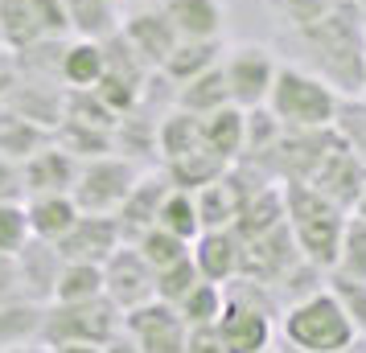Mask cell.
<instances>
[{"instance_id":"cell-43","label":"cell","mask_w":366,"mask_h":353,"mask_svg":"<svg viewBox=\"0 0 366 353\" xmlns=\"http://www.w3.org/2000/svg\"><path fill=\"white\" fill-rule=\"evenodd\" d=\"M185 353H227L222 337H218V324H194L189 337H185Z\"/></svg>"},{"instance_id":"cell-4","label":"cell","mask_w":366,"mask_h":353,"mask_svg":"<svg viewBox=\"0 0 366 353\" xmlns=\"http://www.w3.org/2000/svg\"><path fill=\"white\" fill-rule=\"evenodd\" d=\"M272 317H276V300L267 284L234 275L227 287V308L218 317V337L227 353H267L272 349Z\"/></svg>"},{"instance_id":"cell-34","label":"cell","mask_w":366,"mask_h":353,"mask_svg":"<svg viewBox=\"0 0 366 353\" xmlns=\"http://www.w3.org/2000/svg\"><path fill=\"white\" fill-rule=\"evenodd\" d=\"M284 132H288V128L272 116V107H251L247 111V144H243V160H259V156H267V152L284 140Z\"/></svg>"},{"instance_id":"cell-23","label":"cell","mask_w":366,"mask_h":353,"mask_svg":"<svg viewBox=\"0 0 366 353\" xmlns=\"http://www.w3.org/2000/svg\"><path fill=\"white\" fill-rule=\"evenodd\" d=\"M222 53H227L222 37H214V41H189V37H182L177 50L165 58L161 74H165L173 86H182V83H189V78L206 74V70H214L218 62H222Z\"/></svg>"},{"instance_id":"cell-25","label":"cell","mask_w":366,"mask_h":353,"mask_svg":"<svg viewBox=\"0 0 366 353\" xmlns=\"http://www.w3.org/2000/svg\"><path fill=\"white\" fill-rule=\"evenodd\" d=\"M54 140L50 128H41V123H34V119H25L21 111H13V107H0V152L4 156H13V160H29L37 148H46Z\"/></svg>"},{"instance_id":"cell-44","label":"cell","mask_w":366,"mask_h":353,"mask_svg":"<svg viewBox=\"0 0 366 353\" xmlns=\"http://www.w3.org/2000/svg\"><path fill=\"white\" fill-rule=\"evenodd\" d=\"M21 83V62L13 50H0V107L13 99V91Z\"/></svg>"},{"instance_id":"cell-42","label":"cell","mask_w":366,"mask_h":353,"mask_svg":"<svg viewBox=\"0 0 366 353\" xmlns=\"http://www.w3.org/2000/svg\"><path fill=\"white\" fill-rule=\"evenodd\" d=\"M0 202H25V168L0 152Z\"/></svg>"},{"instance_id":"cell-46","label":"cell","mask_w":366,"mask_h":353,"mask_svg":"<svg viewBox=\"0 0 366 353\" xmlns=\"http://www.w3.org/2000/svg\"><path fill=\"white\" fill-rule=\"evenodd\" d=\"M103 353H140V345L132 341V333H128V329H119V333L103 345Z\"/></svg>"},{"instance_id":"cell-35","label":"cell","mask_w":366,"mask_h":353,"mask_svg":"<svg viewBox=\"0 0 366 353\" xmlns=\"http://www.w3.org/2000/svg\"><path fill=\"white\" fill-rule=\"evenodd\" d=\"M136 251L149 259L157 271H165V267H173L177 259H185V255L194 251V242H185V238H177V235H169L165 226H149L144 235L136 238Z\"/></svg>"},{"instance_id":"cell-6","label":"cell","mask_w":366,"mask_h":353,"mask_svg":"<svg viewBox=\"0 0 366 353\" xmlns=\"http://www.w3.org/2000/svg\"><path fill=\"white\" fill-rule=\"evenodd\" d=\"M140 181V168L119 156V152H107V156H91L79 168V181H74V202L83 214H116L124 198L132 193V185Z\"/></svg>"},{"instance_id":"cell-20","label":"cell","mask_w":366,"mask_h":353,"mask_svg":"<svg viewBox=\"0 0 366 353\" xmlns=\"http://www.w3.org/2000/svg\"><path fill=\"white\" fill-rule=\"evenodd\" d=\"M202 144L218 152L222 160H243V144H247V111L243 107H222L214 116H202Z\"/></svg>"},{"instance_id":"cell-21","label":"cell","mask_w":366,"mask_h":353,"mask_svg":"<svg viewBox=\"0 0 366 353\" xmlns=\"http://www.w3.org/2000/svg\"><path fill=\"white\" fill-rule=\"evenodd\" d=\"M41 320L46 304L29 296L0 300V349H25V341H41Z\"/></svg>"},{"instance_id":"cell-2","label":"cell","mask_w":366,"mask_h":353,"mask_svg":"<svg viewBox=\"0 0 366 353\" xmlns=\"http://www.w3.org/2000/svg\"><path fill=\"white\" fill-rule=\"evenodd\" d=\"M284 341L297 353H350L358 345V324L333 287H317L284 312Z\"/></svg>"},{"instance_id":"cell-45","label":"cell","mask_w":366,"mask_h":353,"mask_svg":"<svg viewBox=\"0 0 366 353\" xmlns=\"http://www.w3.org/2000/svg\"><path fill=\"white\" fill-rule=\"evenodd\" d=\"M13 296H21L17 259L13 255H0V300H13Z\"/></svg>"},{"instance_id":"cell-31","label":"cell","mask_w":366,"mask_h":353,"mask_svg":"<svg viewBox=\"0 0 366 353\" xmlns=\"http://www.w3.org/2000/svg\"><path fill=\"white\" fill-rule=\"evenodd\" d=\"M54 140H58L62 148H70L79 160L116 152V132H112V128H91V123H74V119H62V123L54 128Z\"/></svg>"},{"instance_id":"cell-9","label":"cell","mask_w":366,"mask_h":353,"mask_svg":"<svg viewBox=\"0 0 366 353\" xmlns=\"http://www.w3.org/2000/svg\"><path fill=\"white\" fill-rule=\"evenodd\" d=\"M309 185L321 189V193H325L333 205H342L346 214H354V205L362 202V193H366V160L350 148L346 140H342V132H337V140H333V148L325 152V160L317 165V173L309 177Z\"/></svg>"},{"instance_id":"cell-15","label":"cell","mask_w":366,"mask_h":353,"mask_svg":"<svg viewBox=\"0 0 366 353\" xmlns=\"http://www.w3.org/2000/svg\"><path fill=\"white\" fill-rule=\"evenodd\" d=\"M17 259V280H21V296H29L37 304L54 300V287H58V275H62V251L58 242H46V238H29L25 251L13 255Z\"/></svg>"},{"instance_id":"cell-3","label":"cell","mask_w":366,"mask_h":353,"mask_svg":"<svg viewBox=\"0 0 366 353\" xmlns=\"http://www.w3.org/2000/svg\"><path fill=\"white\" fill-rule=\"evenodd\" d=\"M267 107L288 132H321V128H337L342 95L321 74H309L300 66H280L272 95H267Z\"/></svg>"},{"instance_id":"cell-30","label":"cell","mask_w":366,"mask_h":353,"mask_svg":"<svg viewBox=\"0 0 366 353\" xmlns=\"http://www.w3.org/2000/svg\"><path fill=\"white\" fill-rule=\"evenodd\" d=\"M0 34H4V50H13V53L46 41L41 29H37V17H34L29 0H0Z\"/></svg>"},{"instance_id":"cell-12","label":"cell","mask_w":366,"mask_h":353,"mask_svg":"<svg viewBox=\"0 0 366 353\" xmlns=\"http://www.w3.org/2000/svg\"><path fill=\"white\" fill-rule=\"evenodd\" d=\"M169 189H173V181H169L165 168H161V173H140V181L132 185V193H128L124 205L116 210V222H119V230H124V242H136L149 226H157Z\"/></svg>"},{"instance_id":"cell-26","label":"cell","mask_w":366,"mask_h":353,"mask_svg":"<svg viewBox=\"0 0 366 353\" xmlns=\"http://www.w3.org/2000/svg\"><path fill=\"white\" fill-rule=\"evenodd\" d=\"M198 144H202V116L173 107L169 116L157 119V156L165 165L177 160V156H185V152H194Z\"/></svg>"},{"instance_id":"cell-29","label":"cell","mask_w":366,"mask_h":353,"mask_svg":"<svg viewBox=\"0 0 366 353\" xmlns=\"http://www.w3.org/2000/svg\"><path fill=\"white\" fill-rule=\"evenodd\" d=\"M99 296H107L103 292V263H62L50 304H83L99 300Z\"/></svg>"},{"instance_id":"cell-7","label":"cell","mask_w":366,"mask_h":353,"mask_svg":"<svg viewBox=\"0 0 366 353\" xmlns=\"http://www.w3.org/2000/svg\"><path fill=\"white\" fill-rule=\"evenodd\" d=\"M276 53L267 46H255V41H243V46H231L222 53V74L231 83V99L234 107H267V95H272V83H276Z\"/></svg>"},{"instance_id":"cell-18","label":"cell","mask_w":366,"mask_h":353,"mask_svg":"<svg viewBox=\"0 0 366 353\" xmlns=\"http://www.w3.org/2000/svg\"><path fill=\"white\" fill-rule=\"evenodd\" d=\"M25 210H29L34 238H46V242H62L70 235V226L83 218L74 193H34V198H25Z\"/></svg>"},{"instance_id":"cell-19","label":"cell","mask_w":366,"mask_h":353,"mask_svg":"<svg viewBox=\"0 0 366 353\" xmlns=\"http://www.w3.org/2000/svg\"><path fill=\"white\" fill-rule=\"evenodd\" d=\"M161 9L177 25V34L189 37V41H214V37H222V21H227L222 0H165Z\"/></svg>"},{"instance_id":"cell-36","label":"cell","mask_w":366,"mask_h":353,"mask_svg":"<svg viewBox=\"0 0 366 353\" xmlns=\"http://www.w3.org/2000/svg\"><path fill=\"white\" fill-rule=\"evenodd\" d=\"M333 271L346 275V280L366 284V218H354V214H350L346 238H342V255H337V267Z\"/></svg>"},{"instance_id":"cell-38","label":"cell","mask_w":366,"mask_h":353,"mask_svg":"<svg viewBox=\"0 0 366 353\" xmlns=\"http://www.w3.org/2000/svg\"><path fill=\"white\" fill-rule=\"evenodd\" d=\"M29 238L34 230H29L25 202H0V255H21Z\"/></svg>"},{"instance_id":"cell-40","label":"cell","mask_w":366,"mask_h":353,"mask_svg":"<svg viewBox=\"0 0 366 353\" xmlns=\"http://www.w3.org/2000/svg\"><path fill=\"white\" fill-rule=\"evenodd\" d=\"M337 132H342V140L366 160V103L362 99H342Z\"/></svg>"},{"instance_id":"cell-14","label":"cell","mask_w":366,"mask_h":353,"mask_svg":"<svg viewBox=\"0 0 366 353\" xmlns=\"http://www.w3.org/2000/svg\"><path fill=\"white\" fill-rule=\"evenodd\" d=\"M119 34L132 41V50L140 53L152 70L165 66V58L177 50V41H182V34H177V25L169 21L165 9H140L132 17H124Z\"/></svg>"},{"instance_id":"cell-8","label":"cell","mask_w":366,"mask_h":353,"mask_svg":"<svg viewBox=\"0 0 366 353\" xmlns=\"http://www.w3.org/2000/svg\"><path fill=\"white\" fill-rule=\"evenodd\" d=\"M103 292L119 312H132L140 304L157 300V267L136 251V242H124L107 263H103Z\"/></svg>"},{"instance_id":"cell-33","label":"cell","mask_w":366,"mask_h":353,"mask_svg":"<svg viewBox=\"0 0 366 353\" xmlns=\"http://www.w3.org/2000/svg\"><path fill=\"white\" fill-rule=\"evenodd\" d=\"M222 308H227V287L210 284V280H198L194 292L177 304V312H182V320L189 324V329H194V324H218Z\"/></svg>"},{"instance_id":"cell-41","label":"cell","mask_w":366,"mask_h":353,"mask_svg":"<svg viewBox=\"0 0 366 353\" xmlns=\"http://www.w3.org/2000/svg\"><path fill=\"white\" fill-rule=\"evenodd\" d=\"M330 287L337 292V300L346 304V312H350V320L358 324V333L366 337V284H358V280H346V275L330 271Z\"/></svg>"},{"instance_id":"cell-48","label":"cell","mask_w":366,"mask_h":353,"mask_svg":"<svg viewBox=\"0 0 366 353\" xmlns=\"http://www.w3.org/2000/svg\"><path fill=\"white\" fill-rule=\"evenodd\" d=\"M0 353H25V349H0Z\"/></svg>"},{"instance_id":"cell-22","label":"cell","mask_w":366,"mask_h":353,"mask_svg":"<svg viewBox=\"0 0 366 353\" xmlns=\"http://www.w3.org/2000/svg\"><path fill=\"white\" fill-rule=\"evenodd\" d=\"M165 173H169V181H173V189H189V193H198V189L222 181V177L231 173V160H222L218 152H210L206 144H198L194 152H185V156H177V160H169Z\"/></svg>"},{"instance_id":"cell-11","label":"cell","mask_w":366,"mask_h":353,"mask_svg":"<svg viewBox=\"0 0 366 353\" xmlns=\"http://www.w3.org/2000/svg\"><path fill=\"white\" fill-rule=\"evenodd\" d=\"M119 247H124V230L116 214H83L70 226V235L58 242L66 263H107Z\"/></svg>"},{"instance_id":"cell-10","label":"cell","mask_w":366,"mask_h":353,"mask_svg":"<svg viewBox=\"0 0 366 353\" xmlns=\"http://www.w3.org/2000/svg\"><path fill=\"white\" fill-rule=\"evenodd\" d=\"M124 329L132 333L140 353H185V337H189V324L182 320L177 304L165 300H149L124 312Z\"/></svg>"},{"instance_id":"cell-24","label":"cell","mask_w":366,"mask_h":353,"mask_svg":"<svg viewBox=\"0 0 366 353\" xmlns=\"http://www.w3.org/2000/svg\"><path fill=\"white\" fill-rule=\"evenodd\" d=\"M177 107L182 111H194V116H214L222 107H231V83H227V74H222V62L214 70H206L198 78H189V83L177 86Z\"/></svg>"},{"instance_id":"cell-17","label":"cell","mask_w":366,"mask_h":353,"mask_svg":"<svg viewBox=\"0 0 366 353\" xmlns=\"http://www.w3.org/2000/svg\"><path fill=\"white\" fill-rule=\"evenodd\" d=\"M103 74H107L103 41L74 37V41L62 46V58H58V83H62V91H91V86H99Z\"/></svg>"},{"instance_id":"cell-27","label":"cell","mask_w":366,"mask_h":353,"mask_svg":"<svg viewBox=\"0 0 366 353\" xmlns=\"http://www.w3.org/2000/svg\"><path fill=\"white\" fill-rule=\"evenodd\" d=\"M239 205H243V189L231 173L214 181V185L198 189V214H202V230H227L239 218Z\"/></svg>"},{"instance_id":"cell-16","label":"cell","mask_w":366,"mask_h":353,"mask_svg":"<svg viewBox=\"0 0 366 353\" xmlns=\"http://www.w3.org/2000/svg\"><path fill=\"white\" fill-rule=\"evenodd\" d=\"M194 263H198L202 280L210 284H231L243 271V238L234 235V226L227 230H202L194 238Z\"/></svg>"},{"instance_id":"cell-49","label":"cell","mask_w":366,"mask_h":353,"mask_svg":"<svg viewBox=\"0 0 366 353\" xmlns=\"http://www.w3.org/2000/svg\"><path fill=\"white\" fill-rule=\"evenodd\" d=\"M0 50H4V34H0Z\"/></svg>"},{"instance_id":"cell-37","label":"cell","mask_w":366,"mask_h":353,"mask_svg":"<svg viewBox=\"0 0 366 353\" xmlns=\"http://www.w3.org/2000/svg\"><path fill=\"white\" fill-rule=\"evenodd\" d=\"M202 280V271L198 263H194V251L185 255V259H177L173 267L165 271H157V300H165V304H182L189 292H194V284Z\"/></svg>"},{"instance_id":"cell-1","label":"cell","mask_w":366,"mask_h":353,"mask_svg":"<svg viewBox=\"0 0 366 353\" xmlns=\"http://www.w3.org/2000/svg\"><path fill=\"white\" fill-rule=\"evenodd\" d=\"M284 205H288V226H292L300 255L330 275L337 267V255H342L350 214L309 181H284Z\"/></svg>"},{"instance_id":"cell-32","label":"cell","mask_w":366,"mask_h":353,"mask_svg":"<svg viewBox=\"0 0 366 353\" xmlns=\"http://www.w3.org/2000/svg\"><path fill=\"white\" fill-rule=\"evenodd\" d=\"M157 226H165L169 235L185 238V242H194L202 235V214H198V193H189V189H169L165 205H161V218Z\"/></svg>"},{"instance_id":"cell-47","label":"cell","mask_w":366,"mask_h":353,"mask_svg":"<svg viewBox=\"0 0 366 353\" xmlns=\"http://www.w3.org/2000/svg\"><path fill=\"white\" fill-rule=\"evenodd\" d=\"M354 218H366V193H362V202L354 205Z\"/></svg>"},{"instance_id":"cell-13","label":"cell","mask_w":366,"mask_h":353,"mask_svg":"<svg viewBox=\"0 0 366 353\" xmlns=\"http://www.w3.org/2000/svg\"><path fill=\"white\" fill-rule=\"evenodd\" d=\"M21 168H25V198H34V193H74L83 160L70 148H62L58 140H50L46 148H37Z\"/></svg>"},{"instance_id":"cell-28","label":"cell","mask_w":366,"mask_h":353,"mask_svg":"<svg viewBox=\"0 0 366 353\" xmlns=\"http://www.w3.org/2000/svg\"><path fill=\"white\" fill-rule=\"evenodd\" d=\"M66 13H70V29L79 37H91V41H107L124 25L116 0H66Z\"/></svg>"},{"instance_id":"cell-39","label":"cell","mask_w":366,"mask_h":353,"mask_svg":"<svg viewBox=\"0 0 366 353\" xmlns=\"http://www.w3.org/2000/svg\"><path fill=\"white\" fill-rule=\"evenodd\" d=\"M34 4V17H37V29L41 37H50V41H66L70 29V13H66V0H29Z\"/></svg>"},{"instance_id":"cell-5","label":"cell","mask_w":366,"mask_h":353,"mask_svg":"<svg viewBox=\"0 0 366 353\" xmlns=\"http://www.w3.org/2000/svg\"><path fill=\"white\" fill-rule=\"evenodd\" d=\"M119 329H124V312L107 296L83 300V304H46L41 345L46 349H62V345H107Z\"/></svg>"}]
</instances>
